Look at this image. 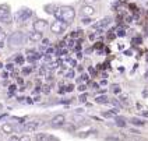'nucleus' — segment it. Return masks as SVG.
<instances>
[{
	"label": "nucleus",
	"mask_w": 148,
	"mask_h": 141,
	"mask_svg": "<svg viewBox=\"0 0 148 141\" xmlns=\"http://www.w3.org/2000/svg\"><path fill=\"white\" fill-rule=\"evenodd\" d=\"M66 27L67 25L64 24L63 21L56 20V21H53L52 25H50V31H52L53 34H56V35H60V34H63L64 31H66Z\"/></svg>",
	"instance_id": "5"
},
{
	"label": "nucleus",
	"mask_w": 148,
	"mask_h": 141,
	"mask_svg": "<svg viewBox=\"0 0 148 141\" xmlns=\"http://www.w3.org/2000/svg\"><path fill=\"white\" fill-rule=\"evenodd\" d=\"M20 141H31V137L27 136V134H25V136H21V137H20Z\"/></svg>",
	"instance_id": "20"
},
{
	"label": "nucleus",
	"mask_w": 148,
	"mask_h": 141,
	"mask_svg": "<svg viewBox=\"0 0 148 141\" xmlns=\"http://www.w3.org/2000/svg\"><path fill=\"white\" fill-rule=\"evenodd\" d=\"M110 23H112V18H110V17H105L103 20L98 21L97 24H92V28H95V29H103V28L108 27Z\"/></svg>",
	"instance_id": "7"
},
{
	"label": "nucleus",
	"mask_w": 148,
	"mask_h": 141,
	"mask_svg": "<svg viewBox=\"0 0 148 141\" xmlns=\"http://www.w3.org/2000/svg\"><path fill=\"white\" fill-rule=\"evenodd\" d=\"M38 127H39V122H28V123L23 127V130L27 131V133H32L35 130H38Z\"/></svg>",
	"instance_id": "10"
},
{
	"label": "nucleus",
	"mask_w": 148,
	"mask_h": 141,
	"mask_svg": "<svg viewBox=\"0 0 148 141\" xmlns=\"http://www.w3.org/2000/svg\"><path fill=\"white\" fill-rule=\"evenodd\" d=\"M1 32H3V29H1V27H0V34H1Z\"/></svg>",
	"instance_id": "32"
},
{
	"label": "nucleus",
	"mask_w": 148,
	"mask_h": 141,
	"mask_svg": "<svg viewBox=\"0 0 148 141\" xmlns=\"http://www.w3.org/2000/svg\"><path fill=\"white\" fill-rule=\"evenodd\" d=\"M91 21H92V20H91L90 17H82V20H81V23L84 25H91V24H92Z\"/></svg>",
	"instance_id": "18"
},
{
	"label": "nucleus",
	"mask_w": 148,
	"mask_h": 141,
	"mask_svg": "<svg viewBox=\"0 0 148 141\" xmlns=\"http://www.w3.org/2000/svg\"><path fill=\"white\" fill-rule=\"evenodd\" d=\"M73 75H74V73H73V71H69V73H67V77H69V78H71Z\"/></svg>",
	"instance_id": "27"
},
{
	"label": "nucleus",
	"mask_w": 148,
	"mask_h": 141,
	"mask_svg": "<svg viewBox=\"0 0 148 141\" xmlns=\"http://www.w3.org/2000/svg\"><path fill=\"white\" fill-rule=\"evenodd\" d=\"M102 115H103V117H108V119H110V117H116V115L112 112V110H109V112H103Z\"/></svg>",
	"instance_id": "19"
},
{
	"label": "nucleus",
	"mask_w": 148,
	"mask_h": 141,
	"mask_svg": "<svg viewBox=\"0 0 148 141\" xmlns=\"http://www.w3.org/2000/svg\"><path fill=\"white\" fill-rule=\"evenodd\" d=\"M35 140L36 141H50L52 138H50L49 136H46L45 133H36L35 134Z\"/></svg>",
	"instance_id": "13"
},
{
	"label": "nucleus",
	"mask_w": 148,
	"mask_h": 141,
	"mask_svg": "<svg viewBox=\"0 0 148 141\" xmlns=\"http://www.w3.org/2000/svg\"><path fill=\"white\" fill-rule=\"evenodd\" d=\"M16 62L17 63H20V64H23V63H24V59H23V56H17Z\"/></svg>",
	"instance_id": "21"
},
{
	"label": "nucleus",
	"mask_w": 148,
	"mask_h": 141,
	"mask_svg": "<svg viewBox=\"0 0 148 141\" xmlns=\"http://www.w3.org/2000/svg\"><path fill=\"white\" fill-rule=\"evenodd\" d=\"M1 131L4 134H11L14 133V127H13V125H10V123H4V125L1 126Z\"/></svg>",
	"instance_id": "12"
},
{
	"label": "nucleus",
	"mask_w": 148,
	"mask_h": 141,
	"mask_svg": "<svg viewBox=\"0 0 148 141\" xmlns=\"http://www.w3.org/2000/svg\"><path fill=\"white\" fill-rule=\"evenodd\" d=\"M27 39H28V36L23 31H16L8 36V45L11 48H20L27 42Z\"/></svg>",
	"instance_id": "1"
},
{
	"label": "nucleus",
	"mask_w": 148,
	"mask_h": 141,
	"mask_svg": "<svg viewBox=\"0 0 148 141\" xmlns=\"http://www.w3.org/2000/svg\"><path fill=\"white\" fill-rule=\"evenodd\" d=\"M43 92H46V94H48V92H49V87H48V85H46V87H45V88H43Z\"/></svg>",
	"instance_id": "29"
},
{
	"label": "nucleus",
	"mask_w": 148,
	"mask_h": 141,
	"mask_svg": "<svg viewBox=\"0 0 148 141\" xmlns=\"http://www.w3.org/2000/svg\"><path fill=\"white\" fill-rule=\"evenodd\" d=\"M23 73H24V74H28V73H31V68H24V70H23Z\"/></svg>",
	"instance_id": "26"
},
{
	"label": "nucleus",
	"mask_w": 148,
	"mask_h": 141,
	"mask_svg": "<svg viewBox=\"0 0 148 141\" xmlns=\"http://www.w3.org/2000/svg\"><path fill=\"white\" fill-rule=\"evenodd\" d=\"M32 14H34V11L31 8H23V10H20L16 14V21L17 23H21V24H25L32 17Z\"/></svg>",
	"instance_id": "3"
},
{
	"label": "nucleus",
	"mask_w": 148,
	"mask_h": 141,
	"mask_svg": "<svg viewBox=\"0 0 148 141\" xmlns=\"http://www.w3.org/2000/svg\"><path fill=\"white\" fill-rule=\"evenodd\" d=\"M78 90H80V91H84V90H85V85H80Z\"/></svg>",
	"instance_id": "28"
},
{
	"label": "nucleus",
	"mask_w": 148,
	"mask_h": 141,
	"mask_svg": "<svg viewBox=\"0 0 148 141\" xmlns=\"http://www.w3.org/2000/svg\"><path fill=\"white\" fill-rule=\"evenodd\" d=\"M48 45H49V41H48V39H42V46H45V48H46Z\"/></svg>",
	"instance_id": "24"
},
{
	"label": "nucleus",
	"mask_w": 148,
	"mask_h": 141,
	"mask_svg": "<svg viewBox=\"0 0 148 141\" xmlns=\"http://www.w3.org/2000/svg\"><path fill=\"white\" fill-rule=\"evenodd\" d=\"M95 101H97V103H108V102H109V98H108L106 95H99V97L95 98Z\"/></svg>",
	"instance_id": "14"
},
{
	"label": "nucleus",
	"mask_w": 148,
	"mask_h": 141,
	"mask_svg": "<svg viewBox=\"0 0 148 141\" xmlns=\"http://www.w3.org/2000/svg\"><path fill=\"white\" fill-rule=\"evenodd\" d=\"M7 68L8 70H13V64H7Z\"/></svg>",
	"instance_id": "31"
},
{
	"label": "nucleus",
	"mask_w": 148,
	"mask_h": 141,
	"mask_svg": "<svg viewBox=\"0 0 148 141\" xmlns=\"http://www.w3.org/2000/svg\"><path fill=\"white\" fill-rule=\"evenodd\" d=\"M64 122H66V117L63 116V115H56V116L52 117L50 125L55 126V127H60V126L64 125Z\"/></svg>",
	"instance_id": "8"
},
{
	"label": "nucleus",
	"mask_w": 148,
	"mask_h": 141,
	"mask_svg": "<svg viewBox=\"0 0 148 141\" xmlns=\"http://www.w3.org/2000/svg\"><path fill=\"white\" fill-rule=\"evenodd\" d=\"M80 101H81V102H85V101H87V94H85V95H81V97H80Z\"/></svg>",
	"instance_id": "25"
},
{
	"label": "nucleus",
	"mask_w": 148,
	"mask_h": 141,
	"mask_svg": "<svg viewBox=\"0 0 148 141\" xmlns=\"http://www.w3.org/2000/svg\"><path fill=\"white\" fill-rule=\"evenodd\" d=\"M53 16L56 17V20L62 21V10H60V7H53Z\"/></svg>",
	"instance_id": "15"
},
{
	"label": "nucleus",
	"mask_w": 148,
	"mask_h": 141,
	"mask_svg": "<svg viewBox=\"0 0 148 141\" xmlns=\"http://www.w3.org/2000/svg\"><path fill=\"white\" fill-rule=\"evenodd\" d=\"M28 39L32 42H39L43 39V35H42V32H36V31H32V32H29L28 35Z\"/></svg>",
	"instance_id": "11"
},
{
	"label": "nucleus",
	"mask_w": 148,
	"mask_h": 141,
	"mask_svg": "<svg viewBox=\"0 0 148 141\" xmlns=\"http://www.w3.org/2000/svg\"><path fill=\"white\" fill-rule=\"evenodd\" d=\"M49 28V24H48V21L46 20H36V21H34V31H36V32H43V31H46Z\"/></svg>",
	"instance_id": "6"
},
{
	"label": "nucleus",
	"mask_w": 148,
	"mask_h": 141,
	"mask_svg": "<svg viewBox=\"0 0 148 141\" xmlns=\"http://www.w3.org/2000/svg\"><path fill=\"white\" fill-rule=\"evenodd\" d=\"M112 88H113V92H120V87L119 85H113Z\"/></svg>",
	"instance_id": "23"
},
{
	"label": "nucleus",
	"mask_w": 148,
	"mask_h": 141,
	"mask_svg": "<svg viewBox=\"0 0 148 141\" xmlns=\"http://www.w3.org/2000/svg\"><path fill=\"white\" fill-rule=\"evenodd\" d=\"M60 10H62V21L66 25L71 24L75 17V10L71 6H62Z\"/></svg>",
	"instance_id": "2"
},
{
	"label": "nucleus",
	"mask_w": 148,
	"mask_h": 141,
	"mask_svg": "<svg viewBox=\"0 0 148 141\" xmlns=\"http://www.w3.org/2000/svg\"><path fill=\"white\" fill-rule=\"evenodd\" d=\"M115 120H116V125H117V126H120V127H124V126H126V120H124L123 117L116 116Z\"/></svg>",
	"instance_id": "16"
},
{
	"label": "nucleus",
	"mask_w": 148,
	"mask_h": 141,
	"mask_svg": "<svg viewBox=\"0 0 148 141\" xmlns=\"http://www.w3.org/2000/svg\"><path fill=\"white\" fill-rule=\"evenodd\" d=\"M0 21L3 23H11V16H10V6L7 4H0Z\"/></svg>",
	"instance_id": "4"
},
{
	"label": "nucleus",
	"mask_w": 148,
	"mask_h": 141,
	"mask_svg": "<svg viewBox=\"0 0 148 141\" xmlns=\"http://www.w3.org/2000/svg\"><path fill=\"white\" fill-rule=\"evenodd\" d=\"M8 141H20V137H18V136H11V137L8 138Z\"/></svg>",
	"instance_id": "22"
},
{
	"label": "nucleus",
	"mask_w": 148,
	"mask_h": 141,
	"mask_svg": "<svg viewBox=\"0 0 148 141\" xmlns=\"http://www.w3.org/2000/svg\"><path fill=\"white\" fill-rule=\"evenodd\" d=\"M67 91H73V85H69L67 87Z\"/></svg>",
	"instance_id": "30"
},
{
	"label": "nucleus",
	"mask_w": 148,
	"mask_h": 141,
	"mask_svg": "<svg viewBox=\"0 0 148 141\" xmlns=\"http://www.w3.org/2000/svg\"><path fill=\"white\" fill-rule=\"evenodd\" d=\"M132 123L136 126H144V122L143 120H140V119H137V117H134V119H132Z\"/></svg>",
	"instance_id": "17"
},
{
	"label": "nucleus",
	"mask_w": 148,
	"mask_h": 141,
	"mask_svg": "<svg viewBox=\"0 0 148 141\" xmlns=\"http://www.w3.org/2000/svg\"><path fill=\"white\" fill-rule=\"evenodd\" d=\"M81 11L82 14L85 17H92L95 13H97V10H95V7L94 6H91V4H84L81 7Z\"/></svg>",
	"instance_id": "9"
}]
</instances>
